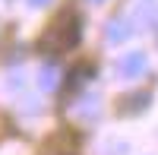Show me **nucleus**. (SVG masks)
<instances>
[{
  "label": "nucleus",
  "mask_w": 158,
  "mask_h": 155,
  "mask_svg": "<svg viewBox=\"0 0 158 155\" xmlns=\"http://www.w3.org/2000/svg\"><path fill=\"white\" fill-rule=\"evenodd\" d=\"M146 70H149V57L142 54V51H127V54H120L114 60L117 79H139Z\"/></svg>",
  "instance_id": "nucleus-2"
},
{
  "label": "nucleus",
  "mask_w": 158,
  "mask_h": 155,
  "mask_svg": "<svg viewBox=\"0 0 158 155\" xmlns=\"http://www.w3.org/2000/svg\"><path fill=\"white\" fill-rule=\"evenodd\" d=\"M92 3H104V0H92Z\"/></svg>",
  "instance_id": "nucleus-6"
},
{
  "label": "nucleus",
  "mask_w": 158,
  "mask_h": 155,
  "mask_svg": "<svg viewBox=\"0 0 158 155\" xmlns=\"http://www.w3.org/2000/svg\"><path fill=\"white\" fill-rule=\"evenodd\" d=\"M38 86H41L44 92H51V89L57 86V70H54V67H44L41 76H38Z\"/></svg>",
  "instance_id": "nucleus-4"
},
{
  "label": "nucleus",
  "mask_w": 158,
  "mask_h": 155,
  "mask_svg": "<svg viewBox=\"0 0 158 155\" xmlns=\"http://www.w3.org/2000/svg\"><path fill=\"white\" fill-rule=\"evenodd\" d=\"M79 35H82V25H79V16L73 10L60 13L57 19H51L48 32L41 35V48L44 51H70L79 44Z\"/></svg>",
  "instance_id": "nucleus-1"
},
{
  "label": "nucleus",
  "mask_w": 158,
  "mask_h": 155,
  "mask_svg": "<svg viewBox=\"0 0 158 155\" xmlns=\"http://www.w3.org/2000/svg\"><path fill=\"white\" fill-rule=\"evenodd\" d=\"M48 3H51V0H29L32 10H41V6H48Z\"/></svg>",
  "instance_id": "nucleus-5"
},
{
  "label": "nucleus",
  "mask_w": 158,
  "mask_h": 155,
  "mask_svg": "<svg viewBox=\"0 0 158 155\" xmlns=\"http://www.w3.org/2000/svg\"><path fill=\"white\" fill-rule=\"evenodd\" d=\"M104 35H108V41H111V44H120V41H127V38L133 35V29H130V22H127V19H111Z\"/></svg>",
  "instance_id": "nucleus-3"
}]
</instances>
